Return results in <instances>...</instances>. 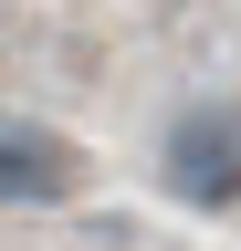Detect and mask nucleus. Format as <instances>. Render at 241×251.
<instances>
[{"label": "nucleus", "instance_id": "obj_2", "mask_svg": "<svg viewBox=\"0 0 241 251\" xmlns=\"http://www.w3.org/2000/svg\"><path fill=\"white\" fill-rule=\"evenodd\" d=\"M74 188H84V147L63 136V126H32V115L0 126V199L53 209V199H74Z\"/></svg>", "mask_w": 241, "mask_h": 251}, {"label": "nucleus", "instance_id": "obj_1", "mask_svg": "<svg viewBox=\"0 0 241 251\" xmlns=\"http://www.w3.org/2000/svg\"><path fill=\"white\" fill-rule=\"evenodd\" d=\"M158 188L178 209H241V105L210 94V105H178L158 136Z\"/></svg>", "mask_w": 241, "mask_h": 251}]
</instances>
